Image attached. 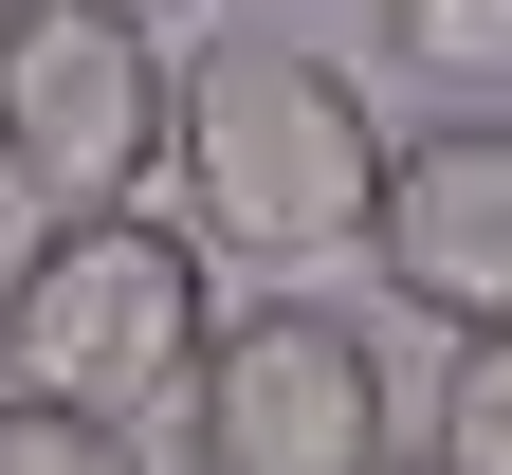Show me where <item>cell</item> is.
I'll use <instances>...</instances> for the list:
<instances>
[{
  "mask_svg": "<svg viewBox=\"0 0 512 475\" xmlns=\"http://www.w3.org/2000/svg\"><path fill=\"white\" fill-rule=\"evenodd\" d=\"M0 475H147L128 421H55V402H0Z\"/></svg>",
  "mask_w": 512,
  "mask_h": 475,
  "instance_id": "8",
  "label": "cell"
},
{
  "mask_svg": "<svg viewBox=\"0 0 512 475\" xmlns=\"http://www.w3.org/2000/svg\"><path fill=\"white\" fill-rule=\"evenodd\" d=\"M220 329L202 238L147 220V201H92V220H37L19 275H0V402H55V421H128L147 439L183 366Z\"/></svg>",
  "mask_w": 512,
  "mask_h": 475,
  "instance_id": "2",
  "label": "cell"
},
{
  "mask_svg": "<svg viewBox=\"0 0 512 475\" xmlns=\"http://www.w3.org/2000/svg\"><path fill=\"white\" fill-rule=\"evenodd\" d=\"M384 55H403L439 110H494L512 92V0H384Z\"/></svg>",
  "mask_w": 512,
  "mask_h": 475,
  "instance_id": "6",
  "label": "cell"
},
{
  "mask_svg": "<svg viewBox=\"0 0 512 475\" xmlns=\"http://www.w3.org/2000/svg\"><path fill=\"white\" fill-rule=\"evenodd\" d=\"M0 19H19V0H0Z\"/></svg>",
  "mask_w": 512,
  "mask_h": 475,
  "instance_id": "11",
  "label": "cell"
},
{
  "mask_svg": "<svg viewBox=\"0 0 512 475\" xmlns=\"http://www.w3.org/2000/svg\"><path fill=\"white\" fill-rule=\"evenodd\" d=\"M110 19H147V37H165V19H183V0H110Z\"/></svg>",
  "mask_w": 512,
  "mask_h": 475,
  "instance_id": "9",
  "label": "cell"
},
{
  "mask_svg": "<svg viewBox=\"0 0 512 475\" xmlns=\"http://www.w3.org/2000/svg\"><path fill=\"white\" fill-rule=\"evenodd\" d=\"M183 128V55L110 0H19L0 19V183L37 220H92V201H147Z\"/></svg>",
  "mask_w": 512,
  "mask_h": 475,
  "instance_id": "3",
  "label": "cell"
},
{
  "mask_svg": "<svg viewBox=\"0 0 512 475\" xmlns=\"http://www.w3.org/2000/svg\"><path fill=\"white\" fill-rule=\"evenodd\" d=\"M384 475H421V457H384Z\"/></svg>",
  "mask_w": 512,
  "mask_h": 475,
  "instance_id": "10",
  "label": "cell"
},
{
  "mask_svg": "<svg viewBox=\"0 0 512 475\" xmlns=\"http://www.w3.org/2000/svg\"><path fill=\"white\" fill-rule=\"evenodd\" d=\"M421 475H512V329H458L439 348V457Z\"/></svg>",
  "mask_w": 512,
  "mask_h": 475,
  "instance_id": "7",
  "label": "cell"
},
{
  "mask_svg": "<svg viewBox=\"0 0 512 475\" xmlns=\"http://www.w3.org/2000/svg\"><path fill=\"white\" fill-rule=\"evenodd\" d=\"M165 165H183V238L202 256L330 275V256H366V201H384V110L311 37H220V55H183Z\"/></svg>",
  "mask_w": 512,
  "mask_h": 475,
  "instance_id": "1",
  "label": "cell"
},
{
  "mask_svg": "<svg viewBox=\"0 0 512 475\" xmlns=\"http://www.w3.org/2000/svg\"><path fill=\"white\" fill-rule=\"evenodd\" d=\"M366 256H384V293H403L421 329H512V110L384 128Z\"/></svg>",
  "mask_w": 512,
  "mask_h": 475,
  "instance_id": "5",
  "label": "cell"
},
{
  "mask_svg": "<svg viewBox=\"0 0 512 475\" xmlns=\"http://www.w3.org/2000/svg\"><path fill=\"white\" fill-rule=\"evenodd\" d=\"M183 475H384V348L330 293H256L183 366Z\"/></svg>",
  "mask_w": 512,
  "mask_h": 475,
  "instance_id": "4",
  "label": "cell"
}]
</instances>
